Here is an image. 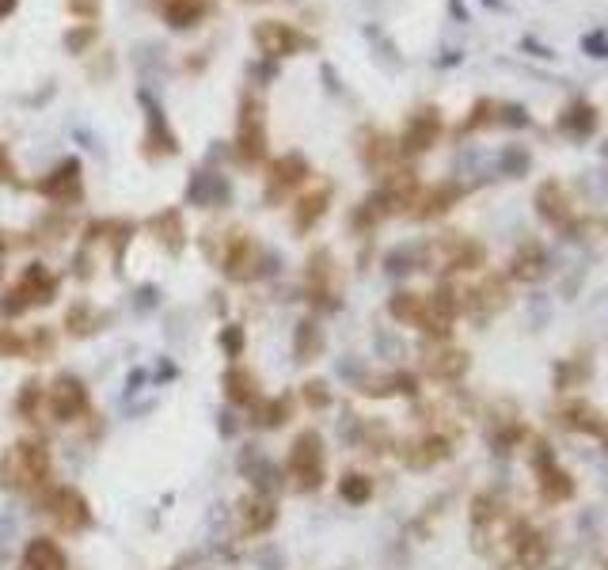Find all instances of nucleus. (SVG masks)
Wrapping results in <instances>:
<instances>
[{
    "instance_id": "nucleus-1",
    "label": "nucleus",
    "mask_w": 608,
    "mask_h": 570,
    "mask_svg": "<svg viewBox=\"0 0 608 570\" xmlns=\"http://www.w3.org/2000/svg\"><path fill=\"white\" fill-rule=\"evenodd\" d=\"M46 475H50V453L31 441L12 445L0 460V483L12 491H35L46 483Z\"/></svg>"
},
{
    "instance_id": "nucleus-2",
    "label": "nucleus",
    "mask_w": 608,
    "mask_h": 570,
    "mask_svg": "<svg viewBox=\"0 0 608 570\" xmlns=\"http://www.w3.org/2000/svg\"><path fill=\"white\" fill-rule=\"evenodd\" d=\"M54 293H57V282H54V274L46 270V266H27L23 270V278L16 282V289L8 293V301L0 304L4 308V316H16V312H23L27 304H46V301H54Z\"/></svg>"
},
{
    "instance_id": "nucleus-3",
    "label": "nucleus",
    "mask_w": 608,
    "mask_h": 570,
    "mask_svg": "<svg viewBox=\"0 0 608 570\" xmlns=\"http://www.w3.org/2000/svg\"><path fill=\"white\" fill-rule=\"evenodd\" d=\"M289 475H293V487L301 491H316L323 479V449H320V437L312 434H301L293 441V453H289Z\"/></svg>"
},
{
    "instance_id": "nucleus-4",
    "label": "nucleus",
    "mask_w": 608,
    "mask_h": 570,
    "mask_svg": "<svg viewBox=\"0 0 608 570\" xmlns=\"http://www.w3.org/2000/svg\"><path fill=\"white\" fill-rule=\"evenodd\" d=\"M236 145H240V160H247V164H255L266 152V122H263V103H259V99H244Z\"/></svg>"
},
{
    "instance_id": "nucleus-5",
    "label": "nucleus",
    "mask_w": 608,
    "mask_h": 570,
    "mask_svg": "<svg viewBox=\"0 0 608 570\" xmlns=\"http://www.w3.org/2000/svg\"><path fill=\"white\" fill-rule=\"evenodd\" d=\"M84 403H88V396H84V384L76 377H57L54 384H50V392H46V411L54 418H61V422L80 415Z\"/></svg>"
},
{
    "instance_id": "nucleus-6",
    "label": "nucleus",
    "mask_w": 608,
    "mask_h": 570,
    "mask_svg": "<svg viewBox=\"0 0 608 570\" xmlns=\"http://www.w3.org/2000/svg\"><path fill=\"white\" fill-rule=\"evenodd\" d=\"M453 320H456V297L449 285H441L434 297H426V304H422V320H418V327L430 331V335H437V339H445L449 327H453Z\"/></svg>"
},
{
    "instance_id": "nucleus-7",
    "label": "nucleus",
    "mask_w": 608,
    "mask_h": 570,
    "mask_svg": "<svg viewBox=\"0 0 608 570\" xmlns=\"http://www.w3.org/2000/svg\"><path fill=\"white\" fill-rule=\"evenodd\" d=\"M46 513L54 517L57 529H65V532H76V529H84V525H88V502H84L76 491H69V487H61V491L50 494Z\"/></svg>"
},
{
    "instance_id": "nucleus-8",
    "label": "nucleus",
    "mask_w": 608,
    "mask_h": 570,
    "mask_svg": "<svg viewBox=\"0 0 608 570\" xmlns=\"http://www.w3.org/2000/svg\"><path fill=\"white\" fill-rule=\"evenodd\" d=\"M255 42L263 46V54L270 57H285V54H293L297 46H304L308 38L297 35L289 23H278V19H266V23H259L255 27Z\"/></svg>"
},
{
    "instance_id": "nucleus-9",
    "label": "nucleus",
    "mask_w": 608,
    "mask_h": 570,
    "mask_svg": "<svg viewBox=\"0 0 608 570\" xmlns=\"http://www.w3.org/2000/svg\"><path fill=\"white\" fill-rule=\"evenodd\" d=\"M536 475H540V494H544L548 502H567L570 494H574V479L555 464L551 453L536 456Z\"/></svg>"
},
{
    "instance_id": "nucleus-10",
    "label": "nucleus",
    "mask_w": 608,
    "mask_h": 570,
    "mask_svg": "<svg viewBox=\"0 0 608 570\" xmlns=\"http://www.w3.org/2000/svg\"><path fill=\"white\" fill-rule=\"evenodd\" d=\"M536 209H540V217H544L548 225H567L570 217H574V202H570V194L563 190V183H555V179L536 190Z\"/></svg>"
},
{
    "instance_id": "nucleus-11",
    "label": "nucleus",
    "mask_w": 608,
    "mask_h": 570,
    "mask_svg": "<svg viewBox=\"0 0 608 570\" xmlns=\"http://www.w3.org/2000/svg\"><path fill=\"white\" fill-rule=\"evenodd\" d=\"M437 133H441V114H437L434 107H430V111H418L415 118H411L407 133H403L399 149L403 152H426L437 141Z\"/></svg>"
},
{
    "instance_id": "nucleus-12",
    "label": "nucleus",
    "mask_w": 608,
    "mask_h": 570,
    "mask_svg": "<svg viewBox=\"0 0 608 570\" xmlns=\"http://www.w3.org/2000/svg\"><path fill=\"white\" fill-rule=\"evenodd\" d=\"M498 308H506V282L502 278H487L472 289V316L475 320H491Z\"/></svg>"
},
{
    "instance_id": "nucleus-13",
    "label": "nucleus",
    "mask_w": 608,
    "mask_h": 570,
    "mask_svg": "<svg viewBox=\"0 0 608 570\" xmlns=\"http://www.w3.org/2000/svg\"><path fill=\"white\" fill-rule=\"evenodd\" d=\"M559 130L567 133V137H589V133L597 130V111L589 107L586 99H570L567 107H563V114H559Z\"/></svg>"
},
{
    "instance_id": "nucleus-14",
    "label": "nucleus",
    "mask_w": 608,
    "mask_h": 570,
    "mask_svg": "<svg viewBox=\"0 0 608 570\" xmlns=\"http://www.w3.org/2000/svg\"><path fill=\"white\" fill-rule=\"evenodd\" d=\"M42 194H50L54 202H76L80 198V164L76 160H69L61 171H54L50 179H42Z\"/></svg>"
},
{
    "instance_id": "nucleus-15",
    "label": "nucleus",
    "mask_w": 608,
    "mask_h": 570,
    "mask_svg": "<svg viewBox=\"0 0 608 570\" xmlns=\"http://www.w3.org/2000/svg\"><path fill=\"white\" fill-rule=\"evenodd\" d=\"M544 266H548V255H544V247L540 244H521L513 251V278H521V282H536L540 274H544Z\"/></svg>"
},
{
    "instance_id": "nucleus-16",
    "label": "nucleus",
    "mask_w": 608,
    "mask_h": 570,
    "mask_svg": "<svg viewBox=\"0 0 608 570\" xmlns=\"http://www.w3.org/2000/svg\"><path fill=\"white\" fill-rule=\"evenodd\" d=\"M23 570H65V555L54 540H31L23 551Z\"/></svg>"
},
{
    "instance_id": "nucleus-17",
    "label": "nucleus",
    "mask_w": 608,
    "mask_h": 570,
    "mask_svg": "<svg viewBox=\"0 0 608 570\" xmlns=\"http://www.w3.org/2000/svg\"><path fill=\"white\" fill-rule=\"evenodd\" d=\"M259 263V247L251 244L247 236H236L232 244H228V255H225V270L228 274H236V278H251V270Z\"/></svg>"
},
{
    "instance_id": "nucleus-18",
    "label": "nucleus",
    "mask_w": 608,
    "mask_h": 570,
    "mask_svg": "<svg viewBox=\"0 0 608 570\" xmlns=\"http://www.w3.org/2000/svg\"><path fill=\"white\" fill-rule=\"evenodd\" d=\"M156 4L171 27H194L206 12V0H156Z\"/></svg>"
},
{
    "instance_id": "nucleus-19",
    "label": "nucleus",
    "mask_w": 608,
    "mask_h": 570,
    "mask_svg": "<svg viewBox=\"0 0 608 570\" xmlns=\"http://www.w3.org/2000/svg\"><path fill=\"white\" fill-rule=\"evenodd\" d=\"M441 251H445L449 270H475L483 263V247L472 244V240H449V244H441Z\"/></svg>"
},
{
    "instance_id": "nucleus-20",
    "label": "nucleus",
    "mask_w": 608,
    "mask_h": 570,
    "mask_svg": "<svg viewBox=\"0 0 608 570\" xmlns=\"http://www.w3.org/2000/svg\"><path fill=\"white\" fill-rule=\"evenodd\" d=\"M456 198H460V187H453V183L426 190V194H422V202H418L422 209H415V217H437V213H445V209L453 206Z\"/></svg>"
},
{
    "instance_id": "nucleus-21",
    "label": "nucleus",
    "mask_w": 608,
    "mask_h": 570,
    "mask_svg": "<svg viewBox=\"0 0 608 570\" xmlns=\"http://www.w3.org/2000/svg\"><path fill=\"white\" fill-rule=\"evenodd\" d=\"M426 369H430L434 377L453 380L468 369V354H464V350H441V354H434V358L426 361Z\"/></svg>"
},
{
    "instance_id": "nucleus-22",
    "label": "nucleus",
    "mask_w": 608,
    "mask_h": 570,
    "mask_svg": "<svg viewBox=\"0 0 608 570\" xmlns=\"http://www.w3.org/2000/svg\"><path fill=\"white\" fill-rule=\"evenodd\" d=\"M270 175H274V194H278V190L297 187L304 175H308V168H304L301 156H282V160L274 164V171H270Z\"/></svg>"
},
{
    "instance_id": "nucleus-23",
    "label": "nucleus",
    "mask_w": 608,
    "mask_h": 570,
    "mask_svg": "<svg viewBox=\"0 0 608 570\" xmlns=\"http://www.w3.org/2000/svg\"><path fill=\"white\" fill-rule=\"evenodd\" d=\"M323 213H327V190H312L297 206V228H312L316 217H323Z\"/></svg>"
},
{
    "instance_id": "nucleus-24",
    "label": "nucleus",
    "mask_w": 608,
    "mask_h": 570,
    "mask_svg": "<svg viewBox=\"0 0 608 570\" xmlns=\"http://www.w3.org/2000/svg\"><path fill=\"white\" fill-rule=\"evenodd\" d=\"M422 304H426V297H418V293H399V297H392V316L396 320H403V323H415L418 327V320H422Z\"/></svg>"
},
{
    "instance_id": "nucleus-25",
    "label": "nucleus",
    "mask_w": 608,
    "mask_h": 570,
    "mask_svg": "<svg viewBox=\"0 0 608 570\" xmlns=\"http://www.w3.org/2000/svg\"><path fill=\"white\" fill-rule=\"evenodd\" d=\"M244 529L247 532H263L270 521H274V510H270V502H259V498H251L244 506Z\"/></svg>"
},
{
    "instance_id": "nucleus-26",
    "label": "nucleus",
    "mask_w": 608,
    "mask_h": 570,
    "mask_svg": "<svg viewBox=\"0 0 608 570\" xmlns=\"http://www.w3.org/2000/svg\"><path fill=\"white\" fill-rule=\"evenodd\" d=\"M225 388L236 403H251V399H255V380H251V373H240V369H236V373H228Z\"/></svg>"
},
{
    "instance_id": "nucleus-27",
    "label": "nucleus",
    "mask_w": 608,
    "mask_h": 570,
    "mask_svg": "<svg viewBox=\"0 0 608 570\" xmlns=\"http://www.w3.org/2000/svg\"><path fill=\"white\" fill-rule=\"evenodd\" d=\"M559 415H563V426H567V430H601V422H593V411H589V407H582V403H578V407H567V411H559Z\"/></svg>"
},
{
    "instance_id": "nucleus-28",
    "label": "nucleus",
    "mask_w": 608,
    "mask_h": 570,
    "mask_svg": "<svg viewBox=\"0 0 608 570\" xmlns=\"http://www.w3.org/2000/svg\"><path fill=\"white\" fill-rule=\"evenodd\" d=\"M365 160H369L373 168L392 164V160H396V141H388V137H373V145L365 149Z\"/></svg>"
},
{
    "instance_id": "nucleus-29",
    "label": "nucleus",
    "mask_w": 608,
    "mask_h": 570,
    "mask_svg": "<svg viewBox=\"0 0 608 570\" xmlns=\"http://www.w3.org/2000/svg\"><path fill=\"white\" fill-rule=\"evenodd\" d=\"M369 494H373V487H369L365 475H346V479H342V498H346V502H365Z\"/></svg>"
},
{
    "instance_id": "nucleus-30",
    "label": "nucleus",
    "mask_w": 608,
    "mask_h": 570,
    "mask_svg": "<svg viewBox=\"0 0 608 570\" xmlns=\"http://www.w3.org/2000/svg\"><path fill=\"white\" fill-rule=\"evenodd\" d=\"M297 350H301L304 361H312V354L320 350V335H316V323H301L297 331Z\"/></svg>"
},
{
    "instance_id": "nucleus-31",
    "label": "nucleus",
    "mask_w": 608,
    "mask_h": 570,
    "mask_svg": "<svg viewBox=\"0 0 608 570\" xmlns=\"http://www.w3.org/2000/svg\"><path fill=\"white\" fill-rule=\"evenodd\" d=\"M494 111H498V103H491V99H479L472 107V118L464 122V130H479L483 122H494Z\"/></svg>"
},
{
    "instance_id": "nucleus-32",
    "label": "nucleus",
    "mask_w": 608,
    "mask_h": 570,
    "mask_svg": "<svg viewBox=\"0 0 608 570\" xmlns=\"http://www.w3.org/2000/svg\"><path fill=\"white\" fill-rule=\"evenodd\" d=\"M582 46H586L589 57H608V35H605V31H593V35H586V42H582Z\"/></svg>"
},
{
    "instance_id": "nucleus-33",
    "label": "nucleus",
    "mask_w": 608,
    "mask_h": 570,
    "mask_svg": "<svg viewBox=\"0 0 608 570\" xmlns=\"http://www.w3.org/2000/svg\"><path fill=\"white\" fill-rule=\"evenodd\" d=\"M23 350H27V342L16 339V335H4V331H0V354H23Z\"/></svg>"
},
{
    "instance_id": "nucleus-34",
    "label": "nucleus",
    "mask_w": 608,
    "mask_h": 570,
    "mask_svg": "<svg viewBox=\"0 0 608 570\" xmlns=\"http://www.w3.org/2000/svg\"><path fill=\"white\" fill-rule=\"evenodd\" d=\"M506 168H510V171H525V168H529V152H525V149H521V152H506Z\"/></svg>"
},
{
    "instance_id": "nucleus-35",
    "label": "nucleus",
    "mask_w": 608,
    "mask_h": 570,
    "mask_svg": "<svg viewBox=\"0 0 608 570\" xmlns=\"http://www.w3.org/2000/svg\"><path fill=\"white\" fill-rule=\"evenodd\" d=\"M69 8H73L76 16H88L92 19L99 12V0H69Z\"/></svg>"
},
{
    "instance_id": "nucleus-36",
    "label": "nucleus",
    "mask_w": 608,
    "mask_h": 570,
    "mask_svg": "<svg viewBox=\"0 0 608 570\" xmlns=\"http://www.w3.org/2000/svg\"><path fill=\"white\" fill-rule=\"evenodd\" d=\"M92 38H95L92 27H88V31H73V35H69V46H73V50H76V46H88Z\"/></svg>"
},
{
    "instance_id": "nucleus-37",
    "label": "nucleus",
    "mask_w": 608,
    "mask_h": 570,
    "mask_svg": "<svg viewBox=\"0 0 608 570\" xmlns=\"http://www.w3.org/2000/svg\"><path fill=\"white\" fill-rule=\"evenodd\" d=\"M323 384H308V399H312V403H316V407H320V403H327V392H320Z\"/></svg>"
},
{
    "instance_id": "nucleus-38",
    "label": "nucleus",
    "mask_w": 608,
    "mask_h": 570,
    "mask_svg": "<svg viewBox=\"0 0 608 570\" xmlns=\"http://www.w3.org/2000/svg\"><path fill=\"white\" fill-rule=\"evenodd\" d=\"M0 179H4V183H8V179H12V160H8V156H4V149H0Z\"/></svg>"
},
{
    "instance_id": "nucleus-39",
    "label": "nucleus",
    "mask_w": 608,
    "mask_h": 570,
    "mask_svg": "<svg viewBox=\"0 0 608 570\" xmlns=\"http://www.w3.org/2000/svg\"><path fill=\"white\" fill-rule=\"evenodd\" d=\"M225 346L228 350H236V346H240V331H225Z\"/></svg>"
},
{
    "instance_id": "nucleus-40",
    "label": "nucleus",
    "mask_w": 608,
    "mask_h": 570,
    "mask_svg": "<svg viewBox=\"0 0 608 570\" xmlns=\"http://www.w3.org/2000/svg\"><path fill=\"white\" fill-rule=\"evenodd\" d=\"M12 8H16V0H0V19L8 16V12H12Z\"/></svg>"
},
{
    "instance_id": "nucleus-41",
    "label": "nucleus",
    "mask_w": 608,
    "mask_h": 570,
    "mask_svg": "<svg viewBox=\"0 0 608 570\" xmlns=\"http://www.w3.org/2000/svg\"><path fill=\"white\" fill-rule=\"evenodd\" d=\"M483 4H491V8H502V0H483Z\"/></svg>"
}]
</instances>
